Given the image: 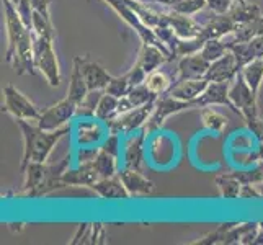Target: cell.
Returning a JSON list of instances; mask_svg holds the SVG:
<instances>
[{
	"label": "cell",
	"mask_w": 263,
	"mask_h": 245,
	"mask_svg": "<svg viewBox=\"0 0 263 245\" xmlns=\"http://www.w3.org/2000/svg\"><path fill=\"white\" fill-rule=\"evenodd\" d=\"M146 131H141L138 136H131L124 144V167L141 170L144 165V141H146Z\"/></svg>",
	"instance_id": "19"
},
{
	"label": "cell",
	"mask_w": 263,
	"mask_h": 245,
	"mask_svg": "<svg viewBox=\"0 0 263 245\" xmlns=\"http://www.w3.org/2000/svg\"><path fill=\"white\" fill-rule=\"evenodd\" d=\"M229 98L235 106V113L240 115L249 128L255 133L258 138H263V123L258 118V105H257V93L250 88V85L243 79L242 72H237L231 82L229 87Z\"/></svg>",
	"instance_id": "3"
},
{
	"label": "cell",
	"mask_w": 263,
	"mask_h": 245,
	"mask_svg": "<svg viewBox=\"0 0 263 245\" xmlns=\"http://www.w3.org/2000/svg\"><path fill=\"white\" fill-rule=\"evenodd\" d=\"M231 49L228 48V44H226L222 41V38H213V40H208L203 48L199 49V52H201V56L204 59H208L210 62H214L217 59H221L224 54H228Z\"/></svg>",
	"instance_id": "31"
},
{
	"label": "cell",
	"mask_w": 263,
	"mask_h": 245,
	"mask_svg": "<svg viewBox=\"0 0 263 245\" xmlns=\"http://www.w3.org/2000/svg\"><path fill=\"white\" fill-rule=\"evenodd\" d=\"M103 92L105 90H90L84 102L79 105L76 116H95L97 105L100 102V98H102Z\"/></svg>",
	"instance_id": "33"
},
{
	"label": "cell",
	"mask_w": 263,
	"mask_h": 245,
	"mask_svg": "<svg viewBox=\"0 0 263 245\" xmlns=\"http://www.w3.org/2000/svg\"><path fill=\"white\" fill-rule=\"evenodd\" d=\"M234 4V0H206V8L213 13H228Z\"/></svg>",
	"instance_id": "37"
},
{
	"label": "cell",
	"mask_w": 263,
	"mask_h": 245,
	"mask_svg": "<svg viewBox=\"0 0 263 245\" xmlns=\"http://www.w3.org/2000/svg\"><path fill=\"white\" fill-rule=\"evenodd\" d=\"M103 2H105L108 7H111L113 10L116 12V15L120 16L126 25L131 26V28H133L136 33H138V36L141 38L142 43L154 44V46L160 48L162 51H164V54L167 56L168 61H174V56H172L170 49L157 38L156 31H154L152 28H149V26L141 20L139 15L134 12V8L129 5L128 0H103Z\"/></svg>",
	"instance_id": "4"
},
{
	"label": "cell",
	"mask_w": 263,
	"mask_h": 245,
	"mask_svg": "<svg viewBox=\"0 0 263 245\" xmlns=\"http://www.w3.org/2000/svg\"><path fill=\"white\" fill-rule=\"evenodd\" d=\"M149 88L151 92H154L156 95H164L165 92H168V88L172 87V84H174V80H172L165 72L162 70H154L151 72V74L147 76L146 82H144Z\"/></svg>",
	"instance_id": "29"
},
{
	"label": "cell",
	"mask_w": 263,
	"mask_h": 245,
	"mask_svg": "<svg viewBox=\"0 0 263 245\" xmlns=\"http://www.w3.org/2000/svg\"><path fill=\"white\" fill-rule=\"evenodd\" d=\"M7 33H8V48L5 52V61L12 64L18 76L36 74V66L33 59V30L26 26L15 5L10 0H4Z\"/></svg>",
	"instance_id": "1"
},
{
	"label": "cell",
	"mask_w": 263,
	"mask_h": 245,
	"mask_svg": "<svg viewBox=\"0 0 263 245\" xmlns=\"http://www.w3.org/2000/svg\"><path fill=\"white\" fill-rule=\"evenodd\" d=\"M164 25H168L170 28L175 31V34L178 36V38H181V40L195 38V36H198L203 30V23L193 20V18L188 16V15L172 10V8H168L167 13H165Z\"/></svg>",
	"instance_id": "11"
},
{
	"label": "cell",
	"mask_w": 263,
	"mask_h": 245,
	"mask_svg": "<svg viewBox=\"0 0 263 245\" xmlns=\"http://www.w3.org/2000/svg\"><path fill=\"white\" fill-rule=\"evenodd\" d=\"M28 2H30V5H31V8H33L34 12H40V13H43L44 16L51 18V15H49L51 0H28Z\"/></svg>",
	"instance_id": "39"
},
{
	"label": "cell",
	"mask_w": 263,
	"mask_h": 245,
	"mask_svg": "<svg viewBox=\"0 0 263 245\" xmlns=\"http://www.w3.org/2000/svg\"><path fill=\"white\" fill-rule=\"evenodd\" d=\"M231 82H211L201 95L192 100V102H188V110H193V108H206L210 105H226L235 113V106L229 98Z\"/></svg>",
	"instance_id": "9"
},
{
	"label": "cell",
	"mask_w": 263,
	"mask_h": 245,
	"mask_svg": "<svg viewBox=\"0 0 263 245\" xmlns=\"http://www.w3.org/2000/svg\"><path fill=\"white\" fill-rule=\"evenodd\" d=\"M118 175H120L124 186L128 188V192H129L131 196L151 195V193H154V190H156V186H154L152 181L147 180L141 174V170L123 167V168H120V172H118Z\"/></svg>",
	"instance_id": "16"
},
{
	"label": "cell",
	"mask_w": 263,
	"mask_h": 245,
	"mask_svg": "<svg viewBox=\"0 0 263 245\" xmlns=\"http://www.w3.org/2000/svg\"><path fill=\"white\" fill-rule=\"evenodd\" d=\"M10 2H12V4H13L15 7H16L18 4H20V2H22V0H10Z\"/></svg>",
	"instance_id": "41"
},
{
	"label": "cell",
	"mask_w": 263,
	"mask_h": 245,
	"mask_svg": "<svg viewBox=\"0 0 263 245\" xmlns=\"http://www.w3.org/2000/svg\"><path fill=\"white\" fill-rule=\"evenodd\" d=\"M98 180H100V177L97 174L92 160H90V162L80 163V165L74 170H66L61 177V183H62V186H76V185L92 186Z\"/></svg>",
	"instance_id": "15"
},
{
	"label": "cell",
	"mask_w": 263,
	"mask_h": 245,
	"mask_svg": "<svg viewBox=\"0 0 263 245\" xmlns=\"http://www.w3.org/2000/svg\"><path fill=\"white\" fill-rule=\"evenodd\" d=\"M131 88H133L131 80H129L128 74H124V76L113 77L110 80V84L106 85L105 92L110 93V95H115L116 98H123L131 92Z\"/></svg>",
	"instance_id": "32"
},
{
	"label": "cell",
	"mask_w": 263,
	"mask_h": 245,
	"mask_svg": "<svg viewBox=\"0 0 263 245\" xmlns=\"http://www.w3.org/2000/svg\"><path fill=\"white\" fill-rule=\"evenodd\" d=\"M33 59L36 69H40L48 84L58 87L61 84V70L56 52L52 49V40L33 33Z\"/></svg>",
	"instance_id": "5"
},
{
	"label": "cell",
	"mask_w": 263,
	"mask_h": 245,
	"mask_svg": "<svg viewBox=\"0 0 263 245\" xmlns=\"http://www.w3.org/2000/svg\"><path fill=\"white\" fill-rule=\"evenodd\" d=\"M18 128L23 136V159H22V170L28 165L30 162H46L51 156L56 144L69 134V126L64 128L48 131L40 128L38 124H31L28 120H15Z\"/></svg>",
	"instance_id": "2"
},
{
	"label": "cell",
	"mask_w": 263,
	"mask_h": 245,
	"mask_svg": "<svg viewBox=\"0 0 263 245\" xmlns=\"http://www.w3.org/2000/svg\"><path fill=\"white\" fill-rule=\"evenodd\" d=\"M4 97H5L4 111L12 115L15 120H28V121L40 120L41 111L13 85H7L4 88Z\"/></svg>",
	"instance_id": "7"
},
{
	"label": "cell",
	"mask_w": 263,
	"mask_h": 245,
	"mask_svg": "<svg viewBox=\"0 0 263 245\" xmlns=\"http://www.w3.org/2000/svg\"><path fill=\"white\" fill-rule=\"evenodd\" d=\"M229 49L235 58V67L240 72L252 61L263 58V36H255L249 41L231 44Z\"/></svg>",
	"instance_id": "10"
},
{
	"label": "cell",
	"mask_w": 263,
	"mask_h": 245,
	"mask_svg": "<svg viewBox=\"0 0 263 245\" xmlns=\"http://www.w3.org/2000/svg\"><path fill=\"white\" fill-rule=\"evenodd\" d=\"M211 82L206 77L203 79H188V80H175L172 87L168 88V92H165L170 97H175L178 100H183V102H192L196 97L201 95L206 87L210 85Z\"/></svg>",
	"instance_id": "13"
},
{
	"label": "cell",
	"mask_w": 263,
	"mask_h": 245,
	"mask_svg": "<svg viewBox=\"0 0 263 245\" xmlns=\"http://www.w3.org/2000/svg\"><path fill=\"white\" fill-rule=\"evenodd\" d=\"M92 163H93V167H95L100 178H110V177L118 175V172H120V167H118V157L110 152L103 150L102 147H100Z\"/></svg>",
	"instance_id": "24"
},
{
	"label": "cell",
	"mask_w": 263,
	"mask_h": 245,
	"mask_svg": "<svg viewBox=\"0 0 263 245\" xmlns=\"http://www.w3.org/2000/svg\"><path fill=\"white\" fill-rule=\"evenodd\" d=\"M77 108L79 105L70 100L69 97H66L64 100H61L59 103L49 106L48 110L41 111L40 120L36 121V124L43 129L48 131H54L59 128H64L67 126V123L77 115Z\"/></svg>",
	"instance_id": "8"
},
{
	"label": "cell",
	"mask_w": 263,
	"mask_h": 245,
	"mask_svg": "<svg viewBox=\"0 0 263 245\" xmlns=\"http://www.w3.org/2000/svg\"><path fill=\"white\" fill-rule=\"evenodd\" d=\"M16 12H18V15H20V18H22V22L28 26L30 30H33V8H31V5H30V2L28 0H22L20 4H18L16 7Z\"/></svg>",
	"instance_id": "35"
},
{
	"label": "cell",
	"mask_w": 263,
	"mask_h": 245,
	"mask_svg": "<svg viewBox=\"0 0 263 245\" xmlns=\"http://www.w3.org/2000/svg\"><path fill=\"white\" fill-rule=\"evenodd\" d=\"M240 72L243 79H246V82L250 85V88L258 95L261 82H263V58L252 61L250 64H247Z\"/></svg>",
	"instance_id": "27"
},
{
	"label": "cell",
	"mask_w": 263,
	"mask_h": 245,
	"mask_svg": "<svg viewBox=\"0 0 263 245\" xmlns=\"http://www.w3.org/2000/svg\"><path fill=\"white\" fill-rule=\"evenodd\" d=\"M167 56L164 54L160 48L154 46V44H147V43H142V48L139 51V58L138 62L142 66V69L151 74V72L157 70L164 62H167Z\"/></svg>",
	"instance_id": "21"
},
{
	"label": "cell",
	"mask_w": 263,
	"mask_h": 245,
	"mask_svg": "<svg viewBox=\"0 0 263 245\" xmlns=\"http://www.w3.org/2000/svg\"><path fill=\"white\" fill-rule=\"evenodd\" d=\"M159 98V95H156L154 92H151V88L146 85V84H141V85H136L131 88V92L120 98V108H118V111L121 113H126L133 110V108H138V106H144L147 103H152L156 102Z\"/></svg>",
	"instance_id": "20"
},
{
	"label": "cell",
	"mask_w": 263,
	"mask_h": 245,
	"mask_svg": "<svg viewBox=\"0 0 263 245\" xmlns=\"http://www.w3.org/2000/svg\"><path fill=\"white\" fill-rule=\"evenodd\" d=\"M90 188L103 199H128L131 196L128 188L121 181L120 175H115L110 178H100Z\"/></svg>",
	"instance_id": "18"
},
{
	"label": "cell",
	"mask_w": 263,
	"mask_h": 245,
	"mask_svg": "<svg viewBox=\"0 0 263 245\" xmlns=\"http://www.w3.org/2000/svg\"><path fill=\"white\" fill-rule=\"evenodd\" d=\"M118 108H120V98H116L115 95L103 92L102 98H100V102L97 105L95 118L100 121L108 123L110 120H113V118H116L118 115H120Z\"/></svg>",
	"instance_id": "26"
},
{
	"label": "cell",
	"mask_w": 263,
	"mask_h": 245,
	"mask_svg": "<svg viewBox=\"0 0 263 245\" xmlns=\"http://www.w3.org/2000/svg\"><path fill=\"white\" fill-rule=\"evenodd\" d=\"M237 67H235V58L232 51L224 54L221 59L211 62L210 69L206 72V79L210 82H231L237 76Z\"/></svg>",
	"instance_id": "17"
},
{
	"label": "cell",
	"mask_w": 263,
	"mask_h": 245,
	"mask_svg": "<svg viewBox=\"0 0 263 245\" xmlns=\"http://www.w3.org/2000/svg\"><path fill=\"white\" fill-rule=\"evenodd\" d=\"M88 85L84 79L82 70H80V62H79V56L74 58V67H72V76H70V84H69V90H67V97L70 100H74L77 105H80L85 100V97L88 95Z\"/></svg>",
	"instance_id": "22"
},
{
	"label": "cell",
	"mask_w": 263,
	"mask_h": 245,
	"mask_svg": "<svg viewBox=\"0 0 263 245\" xmlns=\"http://www.w3.org/2000/svg\"><path fill=\"white\" fill-rule=\"evenodd\" d=\"M102 149L113 154V156H116V157H120V134L111 133V136H108V139L105 141Z\"/></svg>",
	"instance_id": "38"
},
{
	"label": "cell",
	"mask_w": 263,
	"mask_h": 245,
	"mask_svg": "<svg viewBox=\"0 0 263 245\" xmlns=\"http://www.w3.org/2000/svg\"><path fill=\"white\" fill-rule=\"evenodd\" d=\"M156 110V102L147 103L144 106H138L133 108V110L118 115L113 120H110L106 124L110 128L111 133L116 134H133L134 131H138L139 128H142L144 124L147 123V120L151 118V115Z\"/></svg>",
	"instance_id": "6"
},
{
	"label": "cell",
	"mask_w": 263,
	"mask_h": 245,
	"mask_svg": "<svg viewBox=\"0 0 263 245\" xmlns=\"http://www.w3.org/2000/svg\"><path fill=\"white\" fill-rule=\"evenodd\" d=\"M232 20L235 22V25L240 26V25H246L249 22L257 20L258 16H261L260 13V8L255 4H249V2H235L232 5V8L229 10Z\"/></svg>",
	"instance_id": "25"
},
{
	"label": "cell",
	"mask_w": 263,
	"mask_h": 245,
	"mask_svg": "<svg viewBox=\"0 0 263 245\" xmlns=\"http://www.w3.org/2000/svg\"><path fill=\"white\" fill-rule=\"evenodd\" d=\"M229 36H231V38H228V40L222 38V41L228 44V48L231 46V44L249 41L252 38H255V36H263V16H258L257 20L237 26L235 31L231 33Z\"/></svg>",
	"instance_id": "23"
},
{
	"label": "cell",
	"mask_w": 263,
	"mask_h": 245,
	"mask_svg": "<svg viewBox=\"0 0 263 245\" xmlns=\"http://www.w3.org/2000/svg\"><path fill=\"white\" fill-rule=\"evenodd\" d=\"M201 121L206 129L217 133V134H221L226 126H228V118L222 116L221 113L211 110V108H208V106L201 108Z\"/></svg>",
	"instance_id": "30"
},
{
	"label": "cell",
	"mask_w": 263,
	"mask_h": 245,
	"mask_svg": "<svg viewBox=\"0 0 263 245\" xmlns=\"http://www.w3.org/2000/svg\"><path fill=\"white\" fill-rule=\"evenodd\" d=\"M234 2H239L240 4V2H247V0H234Z\"/></svg>",
	"instance_id": "42"
},
{
	"label": "cell",
	"mask_w": 263,
	"mask_h": 245,
	"mask_svg": "<svg viewBox=\"0 0 263 245\" xmlns=\"http://www.w3.org/2000/svg\"><path fill=\"white\" fill-rule=\"evenodd\" d=\"M211 62L201 56V52L188 54L178 62V74L175 80H188V79H203L210 69ZM174 80V82H175Z\"/></svg>",
	"instance_id": "12"
},
{
	"label": "cell",
	"mask_w": 263,
	"mask_h": 245,
	"mask_svg": "<svg viewBox=\"0 0 263 245\" xmlns=\"http://www.w3.org/2000/svg\"><path fill=\"white\" fill-rule=\"evenodd\" d=\"M79 62H80V70H82L84 79L88 85V90H105L106 85L110 84V80L113 79V76L108 74L98 62L92 59L79 56Z\"/></svg>",
	"instance_id": "14"
},
{
	"label": "cell",
	"mask_w": 263,
	"mask_h": 245,
	"mask_svg": "<svg viewBox=\"0 0 263 245\" xmlns=\"http://www.w3.org/2000/svg\"><path fill=\"white\" fill-rule=\"evenodd\" d=\"M33 33L40 36H46V38L54 41V30L51 25V18L44 16L40 12H33Z\"/></svg>",
	"instance_id": "34"
},
{
	"label": "cell",
	"mask_w": 263,
	"mask_h": 245,
	"mask_svg": "<svg viewBox=\"0 0 263 245\" xmlns=\"http://www.w3.org/2000/svg\"><path fill=\"white\" fill-rule=\"evenodd\" d=\"M128 74V77H129V80H131V84H133V87H136V85H141V84H144L146 82V79H147V72L142 69V66L139 64L138 61L134 62V66L126 72Z\"/></svg>",
	"instance_id": "36"
},
{
	"label": "cell",
	"mask_w": 263,
	"mask_h": 245,
	"mask_svg": "<svg viewBox=\"0 0 263 245\" xmlns=\"http://www.w3.org/2000/svg\"><path fill=\"white\" fill-rule=\"evenodd\" d=\"M142 4H147V5H164V7H168V8H174L181 2V0H139Z\"/></svg>",
	"instance_id": "40"
},
{
	"label": "cell",
	"mask_w": 263,
	"mask_h": 245,
	"mask_svg": "<svg viewBox=\"0 0 263 245\" xmlns=\"http://www.w3.org/2000/svg\"><path fill=\"white\" fill-rule=\"evenodd\" d=\"M216 183L221 190V195L228 199L240 196V180L235 174H224L216 178Z\"/></svg>",
	"instance_id": "28"
}]
</instances>
